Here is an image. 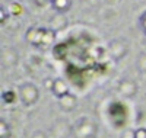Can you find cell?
<instances>
[{"label":"cell","instance_id":"6da1fadb","mask_svg":"<svg viewBox=\"0 0 146 138\" xmlns=\"http://www.w3.org/2000/svg\"><path fill=\"white\" fill-rule=\"evenodd\" d=\"M72 134L75 138H96L98 128L88 118H80L72 128Z\"/></svg>","mask_w":146,"mask_h":138},{"label":"cell","instance_id":"7a4b0ae2","mask_svg":"<svg viewBox=\"0 0 146 138\" xmlns=\"http://www.w3.org/2000/svg\"><path fill=\"white\" fill-rule=\"evenodd\" d=\"M18 95H19V100L25 106H32L38 102V99H40V89L34 83L27 81V83H22L19 86Z\"/></svg>","mask_w":146,"mask_h":138},{"label":"cell","instance_id":"3957f363","mask_svg":"<svg viewBox=\"0 0 146 138\" xmlns=\"http://www.w3.org/2000/svg\"><path fill=\"white\" fill-rule=\"evenodd\" d=\"M44 34H45V29L44 28H29L25 34V39L27 42H29L31 45L34 47H41L42 45V41H44Z\"/></svg>","mask_w":146,"mask_h":138},{"label":"cell","instance_id":"277c9868","mask_svg":"<svg viewBox=\"0 0 146 138\" xmlns=\"http://www.w3.org/2000/svg\"><path fill=\"white\" fill-rule=\"evenodd\" d=\"M118 93L124 97H133L137 93V84L130 80V79H124L118 83Z\"/></svg>","mask_w":146,"mask_h":138},{"label":"cell","instance_id":"5b68a950","mask_svg":"<svg viewBox=\"0 0 146 138\" xmlns=\"http://www.w3.org/2000/svg\"><path fill=\"white\" fill-rule=\"evenodd\" d=\"M50 90H51V93H53L57 99L63 97L64 95H67V93L70 92V90H69L67 83H66L63 79H54V80H51Z\"/></svg>","mask_w":146,"mask_h":138},{"label":"cell","instance_id":"8992f818","mask_svg":"<svg viewBox=\"0 0 146 138\" xmlns=\"http://www.w3.org/2000/svg\"><path fill=\"white\" fill-rule=\"evenodd\" d=\"M58 106H60V109L64 110V112H72L73 109L78 106V97L73 93L69 92L67 95H64L63 97L58 99Z\"/></svg>","mask_w":146,"mask_h":138},{"label":"cell","instance_id":"52a82bcc","mask_svg":"<svg viewBox=\"0 0 146 138\" xmlns=\"http://www.w3.org/2000/svg\"><path fill=\"white\" fill-rule=\"evenodd\" d=\"M110 51H111V54L114 55V58H123L127 53V45L124 41L121 39H115L113 42H110Z\"/></svg>","mask_w":146,"mask_h":138},{"label":"cell","instance_id":"ba28073f","mask_svg":"<svg viewBox=\"0 0 146 138\" xmlns=\"http://www.w3.org/2000/svg\"><path fill=\"white\" fill-rule=\"evenodd\" d=\"M50 5L57 13H66L72 7V0H51Z\"/></svg>","mask_w":146,"mask_h":138},{"label":"cell","instance_id":"9c48e42d","mask_svg":"<svg viewBox=\"0 0 146 138\" xmlns=\"http://www.w3.org/2000/svg\"><path fill=\"white\" fill-rule=\"evenodd\" d=\"M16 99H18V95L15 92H12V90H7L2 95V100L6 103V105H12V103H15L16 102Z\"/></svg>","mask_w":146,"mask_h":138},{"label":"cell","instance_id":"30bf717a","mask_svg":"<svg viewBox=\"0 0 146 138\" xmlns=\"http://www.w3.org/2000/svg\"><path fill=\"white\" fill-rule=\"evenodd\" d=\"M10 137V127L9 124L5 122V119L0 121V138H9Z\"/></svg>","mask_w":146,"mask_h":138},{"label":"cell","instance_id":"8fae6325","mask_svg":"<svg viewBox=\"0 0 146 138\" xmlns=\"http://www.w3.org/2000/svg\"><path fill=\"white\" fill-rule=\"evenodd\" d=\"M53 42H54V32H53V31H50V29H45L42 45H51Z\"/></svg>","mask_w":146,"mask_h":138},{"label":"cell","instance_id":"7c38bea8","mask_svg":"<svg viewBox=\"0 0 146 138\" xmlns=\"http://www.w3.org/2000/svg\"><path fill=\"white\" fill-rule=\"evenodd\" d=\"M137 67H139L140 71L146 73V54H145V53L140 54V57H139V60H137Z\"/></svg>","mask_w":146,"mask_h":138},{"label":"cell","instance_id":"4fadbf2b","mask_svg":"<svg viewBox=\"0 0 146 138\" xmlns=\"http://www.w3.org/2000/svg\"><path fill=\"white\" fill-rule=\"evenodd\" d=\"M135 138H146V128L139 127L135 129Z\"/></svg>","mask_w":146,"mask_h":138},{"label":"cell","instance_id":"5bb4252c","mask_svg":"<svg viewBox=\"0 0 146 138\" xmlns=\"http://www.w3.org/2000/svg\"><path fill=\"white\" fill-rule=\"evenodd\" d=\"M139 25H140L142 31L146 34V12H143V13L140 15V18H139Z\"/></svg>","mask_w":146,"mask_h":138},{"label":"cell","instance_id":"9a60e30c","mask_svg":"<svg viewBox=\"0 0 146 138\" xmlns=\"http://www.w3.org/2000/svg\"><path fill=\"white\" fill-rule=\"evenodd\" d=\"M121 138H135V129H124L121 134Z\"/></svg>","mask_w":146,"mask_h":138},{"label":"cell","instance_id":"2e32d148","mask_svg":"<svg viewBox=\"0 0 146 138\" xmlns=\"http://www.w3.org/2000/svg\"><path fill=\"white\" fill-rule=\"evenodd\" d=\"M6 19H7V12H6V9L2 6V7H0V22L5 23Z\"/></svg>","mask_w":146,"mask_h":138},{"label":"cell","instance_id":"e0dca14e","mask_svg":"<svg viewBox=\"0 0 146 138\" xmlns=\"http://www.w3.org/2000/svg\"><path fill=\"white\" fill-rule=\"evenodd\" d=\"M35 3L38 6H45L47 3H51V0H35Z\"/></svg>","mask_w":146,"mask_h":138}]
</instances>
